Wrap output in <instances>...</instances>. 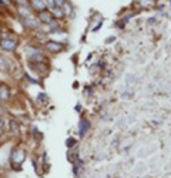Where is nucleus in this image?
Returning <instances> with one entry per match:
<instances>
[{
  "label": "nucleus",
  "instance_id": "1",
  "mask_svg": "<svg viewBox=\"0 0 171 178\" xmlns=\"http://www.w3.org/2000/svg\"><path fill=\"white\" fill-rule=\"evenodd\" d=\"M0 47L5 52H13L14 49L17 47V42L13 37H5V39H2V42H0Z\"/></svg>",
  "mask_w": 171,
  "mask_h": 178
},
{
  "label": "nucleus",
  "instance_id": "2",
  "mask_svg": "<svg viewBox=\"0 0 171 178\" xmlns=\"http://www.w3.org/2000/svg\"><path fill=\"white\" fill-rule=\"evenodd\" d=\"M39 20L43 22V23H47V24H51L53 22V17H51V13L50 12H47V10H43L39 13Z\"/></svg>",
  "mask_w": 171,
  "mask_h": 178
},
{
  "label": "nucleus",
  "instance_id": "3",
  "mask_svg": "<svg viewBox=\"0 0 171 178\" xmlns=\"http://www.w3.org/2000/svg\"><path fill=\"white\" fill-rule=\"evenodd\" d=\"M46 47L50 50L51 53H59V52H61L63 44H60V43H57V42H49L46 44Z\"/></svg>",
  "mask_w": 171,
  "mask_h": 178
},
{
  "label": "nucleus",
  "instance_id": "4",
  "mask_svg": "<svg viewBox=\"0 0 171 178\" xmlns=\"http://www.w3.org/2000/svg\"><path fill=\"white\" fill-rule=\"evenodd\" d=\"M23 158H24V151L23 150H17V151H14L13 153V155H12V163H16V161H19V164L23 161Z\"/></svg>",
  "mask_w": 171,
  "mask_h": 178
},
{
  "label": "nucleus",
  "instance_id": "5",
  "mask_svg": "<svg viewBox=\"0 0 171 178\" xmlns=\"http://www.w3.org/2000/svg\"><path fill=\"white\" fill-rule=\"evenodd\" d=\"M32 6L39 12V13L43 12V10H46V3H44V0H32Z\"/></svg>",
  "mask_w": 171,
  "mask_h": 178
},
{
  "label": "nucleus",
  "instance_id": "6",
  "mask_svg": "<svg viewBox=\"0 0 171 178\" xmlns=\"http://www.w3.org/2000/svg\"><path fill=\"white\" fill-rule=\"evenodd\" d=\"M10 96V90L7 86H0V99L3 100V101H6V100L9 99Z\"/></svg>",
  "mask_w": 171,
  "mask_h": 178
},
{
  "label": "nucleus",
  "instance_id": "7",
  "mask_svg": "<svg viewBox=\"0 0 171 178\" xmlns=\"http://www.w3.org/2000/svg\"><path fill=\"white\" fill-rule=\"evenodd\" d=\"M24 24H26V26H29V27L34 29V27H37V26H39V22H37L36 19H33L32 16H29V17H24Z\"/></svg>",
  "mask_w": 171,
  "mask_h": 178
},
{
  "label": "nucleus",
  "instance_id": "8",
  "mask_svg": "<svg viewBox=\"0 0 171 178\" xmlns=\"http://www.w3.org/2000/svg\"><path fill=\"white\" fill-rule=\"evenodd\" d=\"M10 67V63L6 60V57L0 56V69H3V70H7Z\"/></svg>",
  "mask_w": 171,
  "mask_h": 178
},
{
  "label": "nucleus",
  "instance_id": "9",
  "mask_svg": "<svg viewBox=\"0 0 171 178\" xmlns=\"http://www.w3.org/2000/svg\"><path fill=\"white\" fill-rule=\"evenodd\" d=\"M10 128H12V133H13L14 136H19V133H20V130H19V123L10 121Z\"/></svg>",
  "mask_w": 171,
  "mask_h": 178
},
{
  "label": "nucleus",
  "instance_id": "10",
  "mask_svg": "<svg viewBox=\"0 0 171 178\" xmlns=\"http://www.w3.org/2000/svg\"><path fill=\"white\" fill-rule=\"evenodd\" d=\"M19 13L22 14V16H24V17H29L30 16V10L27 9V6H20L19 7Z\"/></svg>",
  "mask_w": 171,
  "mask_h": 178
},
{
  "label": "nucleus",
  "instance_id": "11",
  "mask_svg": "<svg viewBox=\"0 0 171 178\" xmlns=\"http://www.w3.org/2000/svg\"><path fill=\"white\" fill-rule=\"evenodd\" d=\"M61 7H64V13L66 14H70V13H71V6H70L69 3H66V2H64V5L61 6Z\"/></svg>",
  "mask_w": 171,
  "mask_h": 178
},
{
  "label": "nucleus",
  "instance_id": "12",
  "mask_svg": "<svg viewBox=\"0 0 171 178\" xmlns=\"http://www.w3.org/2000/svg\"><path fill=\"white\" fill-rule=\"evenodd\" d=\"M5 128H6V124H5V120H3V118L0 117V134H2V133L5 131Z\"/></svg>",
  "mask_w": 171,
  "mask_h": 178
},
{
  "label": "nucleus",
  "instance_id": "13",
  "mask_svg": "<svg viewBox=\"0 0 171 178\" xmlns=\"http://www.w3.org/2000/svg\"><path fill=\"white\" fill-rule=\"evenodd\" d=\"M19 6H27L29 5V0H14Z\"/></svg>",
  "mask_w": 171,
  "mask_h": 178
},
{
  "label": "nucleus",
  "instance_id": "14",
  "mask_svg": "<svg viewBox=\"0 0 171 178\" xmlns=\"http://www.w3.org/2000/svg\"><path fill=\"white\" fill-rule=\"evenodd\" d=\"M53 2H54L56 7H61V6L64 5V0H53Z\"/></svg>",
  "mask_w": 171,
  "mask_h": 178
},
{
  "label": "nucleus",
  "instance_id": "15",
  "mask_svg": "<svg viewBox=\"0 0 171 178\" xmlns=\"http://www.w3.org/2000/svg\"><path fill=\"white\" fill-rule=\"evenodd\" d=\"M46 3L50 6V7H53V9L56 7V6H54V2H53V0H46Z\"/></svg>",
  "mask_w": 171,
  "mask_h": 178
}]
</instances>
